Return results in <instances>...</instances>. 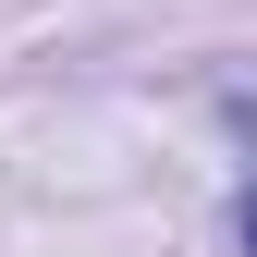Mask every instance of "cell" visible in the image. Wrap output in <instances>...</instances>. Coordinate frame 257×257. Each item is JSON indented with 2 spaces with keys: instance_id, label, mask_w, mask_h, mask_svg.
Segmentation results:
<instances>
[{
  "instance_id": "obj_1",
  "label": "cell",
  "mask_w": 257,
  "mask_h": 257,
  "mask_svg": "<svg viewBox=\"0 0 257 257\" xmlns=\"http://www.w3.org/2000/svg\"><path fill=\"white\" fill-rule=\"evenodd\" d=\"M233 245L257 257V184H245V196H233Z\"/></svg>"
}]
</instances>
